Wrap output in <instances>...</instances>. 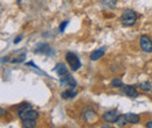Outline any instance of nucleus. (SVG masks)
<instances>
[{
  "mask_svg": "<svg viewBox=\"0 0 152 128\" xmlns=\"http://www.w3.org/2000/svg\"><path fill=\"white\" fill-rule=\"evenodd\" d=\"M18 114H19V118L21 120H37L39 118V113L33 110L32 105H29V104L20 105Z\"/></svg>",
  "mask_w": 152,
  "mask_h": 128,
  "instance_id": "nucleus-1",
  "label": "nucleus"
},
{
  "mask_svg": "<svg viewBox=\"0 0 152 128\" xmlns=\"http://www.w3.org/2000/svg\"><path fill=\"white\" fill-rule=\"evenodd\" d=\"M137 21V14L132 9H125L121 17V23L124 27H131Z\"/></svg>",
  "mask_w": 152,
  "mask_h": 128,
  "instance_id": "nucleus-2",
  "label": "nucleus"
},
{
  "mask_svg": "<svg viewBox=\"0 0 152 128\" xmlns=\"http://www.w3.org/2000/svg\"><path fill=\"white\" fill-rule=\"evenodd\" d=\"M66 61L68 62V65L73 71H76L81 68V61H80L78 56L76 55L75 53H72V51L67 53L66 54Z\"/></svg>",
  "mask_w": 152,
  "mask_h": 128,
  "instance_id": "nucleus-3",
  "label": "nucleus"
},
{
  "mask_svg": "<svg viewBox=\"0 0 152 128\" xmlns=\"http://www.w3.org/2000/svg\"><path fill=\"white\" fill-rule=\"evenodd\" d=\"M60 84H61V86L68 88V89H75L76 85H77L74 77L72 74H69V72L64 74V76H62V77H60Z\"/></svg>",
  "mask_w": 152,
  "mask_h": 128,
  "instance_id": "nucleus-4",
  "label": "nucleus"
},
{
  "mask_svg": "<svg viewBox=\"0 0 152 128\" xmlns=\"http://www.w3.org/2000/svg\"><path fill=\"white\" fill-rule=\"evenodd\" d=\"M140 49L145 53H152V40L148 35H142L139 38Z\"/></svg>",
  "mask_w": 152,
  "mask_h": 128,
  "instance_id": "nucleus-5",
  "label": "nucleus"
},
{
  "mask_svg": "<svg viewBox=\"0 0 152 128\" xmlns=\"http://www.w3.org/2000/svg\"><path fill=\"white\" fill-rule=\"evenodd\" d=\"M121 91H122V93H124L125 95L131 97V98H137L139 95V93L136 90V88L131 86V85H123L121 88Z\"/></svg>",
  "mask_w": 152,
  "mask_h": 128,
  "instance_id": "nucleus-6",
  "label": "nucleus"
},
{
  "mask_svg": "<svg viewBox=\"0 0 152 128\" xmlns=\"http://www.w3.org/2000/svg\"><path fill=\"white\" fill-rule=\"evenodd\" d=\"M121 114L117 112V111H108L103 114V119L107 121V122H116V120L118 119Z\"/></svg>",
  "mask_w": 152,
  "mask_h": 128,
  "instance_id": "nucleus-7",
  "label": "nucleus"
},
{
  "mask_svg": "<svg viewBox=\"0 0 152 128\" xmlns=\"http://www.w3.org/2000/svg\"><path fill=\"white\" fill-rule=\"evenodd\" d=\"M50 51V46L47 43H40L38 47L35 48V53L37 54H49Z\"/></svg>",
  "mask_w": 152,
  "mask_h": 128,
  "instance_id": "nucleus-8",
  "label": "nucleus"
},
{
  "mask_svg": "<svg viewBox=\"0 0 152 128\" xmlns=\"http://www.w3.org/2000/svg\"><path fill=\"white\" fill-rule=\"evenodd\" d=\"M105 49L107 48H99V49H96L95 51H93L91 53V55H90V59L91 61H97V59H99V58H102L104 54H105Z\"/></svg>",
  "mask_w": 152,
  "mask_h": 128,
  "instance_id": "nucleus-9",
  "label": "nucleus"
},
{
  "mask_svg": "<svg viewBox=\"0 0 152 128\" xmlns=\"http://www.w3.org/2000/svg\"><path fill=\"white\" fill-rule=\"evenodd\" d=\"M125 119L129 124H132V125H136L140 121V118L138 114H134V113H126L125 114Z\"/></svg>",
  "mask_w": 152,
  "mask_h": 128,
  "instance_id": "nucleus-10",
  "label": "nucleus"
},
{
  "mask_svg": "<svg viewBox=\"0 0 152 128\" xmlns=\"http://www.w3.org/2000/svg\"><path fill=\"white\" fill-rule=\"evenodd\" d=\"M55 71L58 74V77H62V76H64V74L68 73V69L66 68V65L63 63H58V64H56V67H55Z\"/></svg>",
  "mask_w": 152,
  "mask_h": 128,
  "instance_id": "nucleus-11",
  "label": "nucleus"
},
{
  "mask_svg": "<svg viewBox=\"0 0 152 128\" xmlns=\"http://www.w3.org/2000/svg\"><path fill=\"white\" fill-rule=\"evenodd\" d=\"M75 95H77V93H76V91L74 89H68V90H66V91H63L61 93L62 99H72Z\"/></svg>",
  "mask_w": 152,
  "mask_h": 128,
  "instance_id": "nucleus-12",
  "label": "nucleus"
},
{
  "mask_svg": "<svg viewBox=\"0 0 152 128\" xmlns=\"http://www.w3.org/2000/svg\"><path fill=\"white\" fill-rule=\"evenodd\" d=\"M37 126L35 120H22V127L23 128H33Z\"/></svg>",
  "mask_w": 152,
  "mask_h": 128,
  "instance_id": "nucleus-13",
  "label": "nucleus"
},
{
  "mask_svg": "<svg viewBox=\"0 0 152 128\" xmlns=\"http://www.w3.org/2000/svg\"><path fill=\"white\" fill-rule=\"evenodd\" d=\"M138 86H139L143 91H151V89H152V85L150 82H143V83H140Z\"/></svg>",
  "mask_w": 152,
  "mask_h": 128,
  "instance_id": "nucleus-14",
  "label": "nucleus"
},
{
  "mask_svg": "<svg viewBox=\"0 0 152 128\" xmlns=\"http://www.w3.org/2000/svg\"><path fill=\"white\" fill-rule=\"evenodd\" d=\"M126 119H125V115H119L118 116V119L116 120V124H117V126H119V127H123V126H125L126 125Z\"/></svg>",
  "mask_w": 152,
  "mask_h": 128,
  "instance_id": "nucleus-15",
  "label": "nucleus"
},
{
  "mask_svg": "<svg viewBox=\"0 0 152 128\" xmlns=\"http://www.w3.org/2000/svg\"><path fill=\"white\" fill-rule=\"evenodd\" d=\"M111 86L113 88H118V89H121L122 86H123V83H122V80L121 79H113V82H111Z\"/></svg>",
  "mask_w": 152,
  "mask_h": 128,
  "instance_id": "nucleus-16",
  "label": "nucleus"
},
{
  "mask_svg": "<svg viewBox=\"0 0 152 128\" xmlns=\"http://www.w3.org/2000/svg\"><path fill=\"white\" fill-rule=\"evenodd\" d=\"M67 26H68V20H66V21H63V22L61 23V26H60V32H64V29H66Z\"/></svg>",
  "mask_w": 152,
  "mask_h": 128,
  "instance_id": "nucleus-17",
  "label": "nucleus"
},
{
  "mask_svg": "<svg viewBox=\"0 0 152 128\" xmlns=\"http://www.w3.org/2000/svg\"><path fill=\"white\" fill-rule=\"evenodd\" d=\"M23 59H25V55L20 56V57H17V59H12L11 62H12V63H18V62H22Z\"/></svg>",
  "mask_w": 152,
  "mask_h": 128,
  "instance_id": "nucleus-18",
  "label": "nucleus"
},
{
  "mask_svg": "<svg viewBox=\"0 0 152 128\" xmlns=\"http://www.w3.org/2000/svg\"><path fill=\"white\" fill-rule=\"evenodd\" d=\"M21 40H22V37H21V36H18L17 38H15V40H14V43H15V44H18V43H19Z\"/></svg>",
  "mask_w": 152,
  "mask_h": 128,
  "instance_id": "nucleus-19",
  "label": "nucleus"
},
{
  "mask_svg": "<svg viewBox=\"0 0 152 128\" xmlns=\"http://www.w3.org/2000/svg\"><path fill=\"white\" fill-rule=\"evenodd\" d=\"M145 127H146V128H152V121H149V122H146Z\"/></svg>",
  "mask_w": 152,
  "mask_h": 128,
  "instance_id": "nucleus-20",
  "label": "nucleus"
},
{
  "mask_svg": "<svg viewBox=\"0 0 152 128\" xmlns=\"http://www.w3.org/2000/svg\"><path fill=\"white\" fill-rule=\"evenodd\" d=\"M4 113H5V111L2 110V108H0V115H2Z\"/></svg>",
  "mask_w": 152,
  "mask_h": 128,
  "instance_id": "nucleus-21",
  "label": "nucleus"
}]
</instances>
